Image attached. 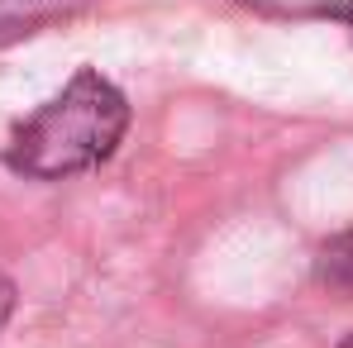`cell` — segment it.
<instances>
[{"instance_id":"cell-4","label":"cell","mask_w":353,"mask_h":348,"mask_svg":"<svg viewBox=\"0 0 353 348\" xmlns=\"http://www.w3.org/2000/svg\"><path fill=\"white\" fill-rule=\"evenodd\" d=\"M10 310H14V287H10V277L0 272V329H5V320H10Z\"/></svg>"},{"instance_id":"cell-5","label":"cell","mask_w":353,"mask_h":348,"mask_svg":"<svg viewBox=\"0 0 353 348\" xmlns=\"http://www.w3.org/2000/svg\"><path fill=\"white\" fill-rule=\"evenodd\" d=\"M325 14H334V19H344L353 29V5H325Z\"/></svg>"},{"instance_id":"cell-2","label":"cell","mask_w":353,"mask_h":348,"mask_svg":"<svg viewBox=\"0 0 353 348\" xmlns=\"http://www.w3.org/2000/svg\"><path fill=\"white\" fill-rule=\"evenodd\" d=\"M101 0H0V48L53 24V19H67V14H81Z\"/></svg>"},{"instance_id":"cell-1","label":"cell","mask_w":353,"mask_h":348,"mask_svg":"<svg viewBox=\"0 0 353 348\" xmlns=\"http://www.w3.org/2000/svg\"><path fill=\"white\" fill-rule=\"evenodd\" d=\"M129 129V105L101 72H77L48 105L24 119L5 148V163L34 181L77 176L115 153Z\"/></svg>"},{"instance_id":"cell-6","label":"cell","mask_w":353,"mask_h":348,"mask_svg":"<svg viewBox=\"0 0 353 348\" xmlns=\"http://www.w3.org/2000/svg\"><path fill=\"white\" fill-rule=\"evenodd\" d=\"M339 348H353V334H349V339H344V344H339Z\"/></svg>"},{"instance_id":"cell-3","label":"cell","mask_w":353,"mask_h":348,"mask_svg":"<svg viewBox=\"0 0 353 348\" xmlns=\"http://www.w3.org/2000/svg\"><path fill=\"white\" fill-rule=\"evenodd\" d=\"M320 282L353 296V229L334 234V238L320 248Z\"/></svg>"}]
</instances>
